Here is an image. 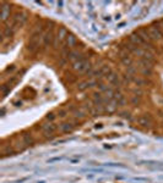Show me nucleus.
<instances>
[{
  "mask_svg": "<svg viewBox=\"0 0 163 183\" xmlns=\"http://www.w3.org/2000/svg\"><path fill=\"white\" fill-rule=\"evenodd\" d=\"M43 32H42V28H37L36 30H33V33L31 34L28 40V44H27V49L28 52L31 53H37L39 48H40V44L43 43Z\"/></svg>",
  "mask_w": 163,
  "mask_h": 183,
  "instance_id": "f257e3e1",
  "label": "nucleus"
},
{
  "mask_svg": "<svg viewBox=\"0 0 163 183\" xmlns=\"http://www.w3.org/2000/svg\"><path fill=\"white\" fill-rule=\"evenodd\" d=\"M73 70L79 73H91L92 72V64L88 60H81L73 64Z\"/></svg>",
  "mask_w": 163,
  "mask_h": 183,
  "instance_id": "f03ea898",
  "label": "nucleus"
},
{
  "mask_svg": "<svg viewBox=\"0 0 163 183\" xmlns=\"http://www.w3.org/2000/svg\"><path fill=\"white\" fill-rule=\"evenodd\" d=\"M68 29H66L65 27H59L58 29V33L55 34V38H54V43H53V47L55 49L58 48H62V45L65 43V39L66 37H68Z\"/></svg>",
  "mask_w": 163,
  "mask_h": 183,
  "instance_id": "7ed1b4c3",
  "label": "nucleus"
},
{
  "mask_svg": "<svg viewBox=\"0 0 163 183\" xmlns=\"http://www.w3.org/2000/svg\"><path fill=\"white\" fill-rule=\"evenodd\" d=\"M27 21V15L25 12H16L14 15V17L11 20V24L10 26H12L15 29L20 28L21 26H23V23Z\"/></svg>",
  "mask_w": 163,
  "mask_h": 183,
  "instance_id": "20e7f679",
  "label": "nucleus"
},
{
  "mask_svg": "<svg viewBox=\"0 0 163 183\" xmlns=\"http://www.w3.org/2000/svg\"><path fill=\"white\" fill-rule=\"evenodd\" d=\"M147 32H149L150 38L153 39V40H161L163 38V33H162L161 28L158 27V24H157V26H153V24L150 26L149 28H147Z\"/></svg>",
  "mask_w": 163,
  "mask_h": 183,
  "instance_id": "39448f33",
  "label": "nucleus"
},
{
  "mask_svg": "<svg viewBox=\"0 0 163 183\" xmlns=\"http://www.w3.org/2000/svg\"><path fill=\"white\" fill-rule=\"evenodd\" d=\"M96 85H98L97 79L90 78V79H85V81H82V82H80L77 84V89L82 92V90H86L88 88H93V87H96Z\"/></svg>",
  "mask_w": 163,
  "mask_h": 183,
  "instance_id": "423d86ee",
  "label": "nucleus"
},
{
  "mask_svg": "<svg viewBox=\"0 0 163 183\" xmlns=\"http://www.w3.org/2000/svg\"><path fill=\"white\" fill-rule=\"evenodd\" d=\"M40 129L45 136H50L59 129V126H57L54 122H48V123H43L40 126Z\"/></svg>",
  "mask_w": 163,
  "mask_h": 183,
  "instance_id": "0eeeda50",
  "label": "nucleus"
},
{
  "mask_svg": "<svg viewBox=\"0 0 163 183\" xmlns=\"http://www.w3.org/2000/svg\"><path fill=\"white\" fill-rule=\"evenodd\" d=\"M136 121L141 127H145V128H150V127L152 126V116L149 115V114L140 115Z\"/></svg>",
  "mask_w": 163,
  "mask_h": 183,
  "instance_id": "6e6552de",
  "label": "nucleus"
},
{
  "mask_svg": "<svg viewBox=\"0 0 163 183\" xmlns=\"http://www.w3.org/2000/svg\"><path fill=\"white\" fill-rule=\"evenodd\" d=\"M105 81L110 85H113V87H118L119 88L121 85V81L119 78V75L115 73V72H110L108 76H105Z\"/></svg>",
  "mask_w": 163,
  "mask_h": 183,
  "instance_id": "1a4fd4ad",
  "label": "nucleus"
},
{
  "mask_svg": "<svg viewBox=\"0 0 163 183\" xmlns=\"http://www.w3.org/2000/svg\"><path fill=\"white\" fill-rule=\"evenodd\" d=\"M54 38H55V34L53 32V28L48 29L47 32L43 34V44H44V47H50V45H53Z\"/></svg>",
  "mask_w": 163,
  "mask_h": 183,
  "instance_id": "9d476101",
  "label": "nucleus"
},
{
  "mask_svg": "<svg viewBox=\"0 0 163 183\" xmlns=\"http://www.w3.org/2000/svg\"><path fill=\"white\" fill-rule=\"evenodd\" d=\"M129 42L132 44V45H135V47H140V45H145L147 44L144 39H142L139 34H137V32L136 33H131L130 35H129Z\"/></svg>",
  "mask_w": 163,
  "mask_h": 183,
  "instance_id": "9b49d317",
  "label": "nucleus"
},
{
  "mask_svg": "<svg viewBox=\"0 0 163 183\" xmlns=\"http://www.w3.org/2000/svg\"><path fill=\"white\" fill-rule=\"evenodd\" d=\"M76 128V123L74 122H63L59 125V132L62 133H71Z\"/></svg>",
  "mask_w": 163,
  "mask_h": 183,
  "instance_id": "f8f14e48",
  "label": "nucleus"
},
{
  "mask_svg": "<svg viewBox=\"0 0 163 183\" xmlns=\"http://www.w3.org/2000/svg\"><path fill=\"white\" fill-rule=\"evenodd\" d=\"M81 60H86V59L79 50H70V53L68 55V61H71V62L74 64V62H77V61H81Z\"/></svg>",
  "mask_w": 163,
  "mask_h": 183,
  "instance_id": "ddd939ff",
  "label": "nucleus"
},
{
  "mask_svg": "<svg viewBox=\"0 0 163 183\" xmlns=\"http://www.w3.org/2000/svg\"><path fill=\"white\" fill-rule=\"evenodd\" d=\"M10 12H11V9H10V5L6 3L1 4V22H6L9 17H10Z\"/></svg>",
  "mask_w": 163,
  "mask_h": 183,
  "instance_id": "4468645a",
  "label": "nucleus"
},
{
  "mask_svg": "<svg viewBox=\"0 0 163 183\" xmlns=\"http://www.w3.org/2000/svg\"><path fill=\"white\" fill-rule=\"evenodd\" d=\"M120 61H121V64H123L125 67L132 66V64H134V60H132V58L130 56V54H129L128 52L120 53Z\"/></svg>",
  "mask_w": 163,
  "mask_h": 183,
  "instance_id": "2eb2a0df",
  "label": "nucleus"
},
{
  "mask_svg": "<svg viewBox=\"0 0 163 183\" xmlns=\"http://www.w3.org/2000/svg\"><path fill=\"white\" fill-rule=\"evenodd\" d=\"M76 44H77V38H76L73 33H69L68 37H66V39H65L64 47L69 48V49H73V48H75Z\"/></svg>",
  "mask_w": 163,
  "mask_h": 183,
  "instance_id": "dca6fc26",
  "label": "nucleus"
},
{
  "mask_svg": "<svg viewBox=\"0 0 163 183\" xmlns=\"http://www.w3.org/2000/svg\"><path fill=\"white\" fill-rule=\"evenodd\" d=\"M70 110L73 111V115H74V117L76 119H84L86 115H87V113H86V110L84 108H70Z\"/></svg>",
  "mask_w": 163,
  "mask_h": 183,
  "instance_id": "f3484780",
  "label": "nucleus"
},
{
  "mask_svg": "<svg viewBox=\"0 0 163 183\" xmlns=\"http://www.w3.org/2000/svg\"><path fill=\"white\" fill-rule=\"evenodd\" d=\"M113 101H115L118 106H124L126 104V100H125V96L120 93V92H116L115 90V94H114V98H113Z\"/></svg>",
  "mask_w": 163,
  "mask_h": 183,
  "instance_id": "a211bd4d",
  "label": "nucleus"
},
{
  "mask_svg": "<svg viewBox=\"0 0 163 183\" xmlns=\"http://www.w3.org/2000/svg\"><path fill=\"white\" fill-rule=\"evenodd\" d=\"M15 32H16V29H15L12 26H6V27H4L3 28V32H1V35L4 37V39L5 38H11L12 35L15 34Z\"/></svg>",
  "mask_w": 163,
  "mask_h": 183,
  "instance_id": "6ab92c4d",
  "label": "nucleus"
},
{
  "mask_svg": "<svg viewBox=\"0 0 163 183\" xmlns=\"http://www.w3.org/2000/svg\"><path fill=\"white\" fill-rule=\"evenodd\" d=\"M22 142L25 143V145L28 146V145H32L33 144V139H32V137L29 136L28 133H25L22 134Z\"/></svg>",
  "mask_w": 163,
  "mask_h": 183,
  "instance_id": "aec40b11",
  "label": "nucleus"
},
{
  "mask_svg": "<svg viewBox=\"0 0 163 183\" xmlns=\"http://www.w3.org/2000/svg\"><path fill=\"white\" fill-rule=\"evenodd\" d=\"M99 70H101L102 75H103V77H105V76H108L110 72H113L109 65H103V66H101V67H99Z\"/></svg>",
  "mask_w": 163,
  "mask_h": 183,
  "instance_id": "412c9836",
  "label": "nucleus"
},
{
  "mask_svg": "<svg viewBox=\"0 0 163 183\" xmlns=\"http://www.w3.org/2000/svg\"><path fill=\"white\" fill-rule=\"evenodd\" d=\"M139 71L144 76H152V68L145 67V66H139Z\"/></svg>",
  "mask_w": 163,
  "mask_h": 183,
  "instance_id": "4be33fe9",
  "label": "nucleus"
},
{
  "mask_svg": "<svg viewBox=\"0 0 163 183\" xmlns=\"http://www.w3.org/2000/svg\"><path fill=\"white\" fill-rule=\"evenodd\" d=\"M131 82H134L135 84L139 85V87H142V85L146 83V81H145V79H142V78H140V77H137V76H132Z\"/></svg>",
  "mask_w": 163,
  "mask_h": 183,
  "instance_id": "5701e85b",
  "label": "nucleus"
},
{
  "mask_svg": "<svg viewBox=\"0 0 163 183\" xmlns=\"http://www.w3.org/2000/svg\"><path fill=\"white\" fill-rule=\"evenodd\" d=\"M137 72V68L135 66H129V67H126V75L129 76H135Z\"/></svg>",
  "mask_w": 163,
  "mask_h": 183,
  "instance_id": "b1692460",
  "label": "nucleus"
},
{
  "mask_svg": "<svg viewBox=\"0 0 163 183\" xmlns=\"http://www.w3.org/2000/svg\"><path fill=\"white\" fill-rule=\"evenodd\" d=\"M57 115H58V119H65L66 116L69 115V111H68V110H65V109H63V110H59Z\"/></svg>",
  "mask_w": 163,
  "mask_h": 183,
  "instance_id": "393cba45",
  "label": "nucleus"
},
{
  "mask_svg": "<svg viewBox=\"0 0 163 183\" xmlns=\"http://www.w3.org/2000/svg\"><path fill=\"white\" fill-rule=\"evenodd\" d=\"M45 119H47L49 122H53L55 119H58V115H57V114H54V113H49L47 116H45Z\"/></svg>",
  "mask_w": 163,
  "mask_h": 183,
  "instance_id": "a878e982",
  "label": "nucleus"
},
{
  "mask_svg": "<svg viewBox=\"0 0 163 183\" xmlns=\"http://www.w3.org/2000/svg\"><path fill=\"white\" fill-rule=\"evenodd\" d=\"M140 96L139 95H132L131 96V99H130V103L131 104H134V105H137V104H139L140 103Z\"/></svg>",
  "mask_w": 163,
  "mask_h": 183,
  "instance_id": "bb28decb",
  "label": "nucleus"
},
{
  "mask_svg": "<svg viewBox=\"0 0 163 183\" xmlns=\"http://www.w3.org/2000/svg\"><path fill=\"white\" fill-rule=\"evenodd\" d=\"M97 87H98V89H99V92H101V93H104L105 90H108V89H109V87H108V85H107V84H104V83H99V84L97 85Z\"/></svg>",
  "mask_w": 163,
  "mask_h": 183,
  "instance_id": "cd10ccee",
  "label": "nucleus"
},
{
  "mask_svg": "<svg viewBox=\"0 0 163 183\" xmlns=\"http://www.w3.org/2000/svg\"><path fill=\"white\" fill-rule=\"evenodd\" d=\"M120 117H123L125 120H131V114L130 113H126V111H124V113H120L119 114Z\"/></svg>",
  "mask_w": 163,
  "mask_h": 183,
  "instance_id": "c85d7f7f",
  "label": "nucleus"
},
{
  "mask_svg": "<svg viewBox=\"0 0 163 183\" xmlns=\"http://www.w3.org/2000/svg\"><path fill=\"white\" fill-rule=\"evenodd\" d=\"M16 68V66H14V65H11V66H9V67H6L5 68V71H4V73H8V72H12V71Z\"/></svg>",
  "mask_w": 163,
  "mask_h": 183,
  "instance_id": "c756f323",
  "label": "nucleus"
},
{
  "mask_svg": "<svg viewBox=\"0 0 163 183\" xmlns=\"http://www.w3.org/2000/svg\"><path fill=\"white\" fill-rule=\"evenodd\" d=\"M158 27L161 28V30H162V33H163V18L160 21V23H158Z\"/></svg>",
  "mask_w": 163,
  "mask_h": 183,
  "instance_id": "7c9ffc66",
  "label": "nucleus"
},
{
  "mask_svg": "<svg viewBox=\"0 0 163 183\" xmlns=\"http://www.w3.org/2000/svg\"><path fill=\"white\" fill-rule=\"evenodd\" d=\"M102 127H103V123H97V125L95 126V128H96V129H101Z\"/></svg>",
  "mask_w": 163,
  "mask_h": 183,
  "instance_id": "2f4dec72",
  "label": "nucleus"
},
{
  "mask_svg": "<svg viewBox=\"0 0 163 183\" xmlns=\"http://www.w3.org/2000/svg\"><path fill=\"white\" fill-rule=\"evenodd\" d=\"M38 183H44V182H43V181H40V182H38Z\"/></svg>",
  "mask_w": 163,
  "mask_h": 183,
  "instance_id": "473e14b6",
  "label": "nucleus"
}]
</instances>
